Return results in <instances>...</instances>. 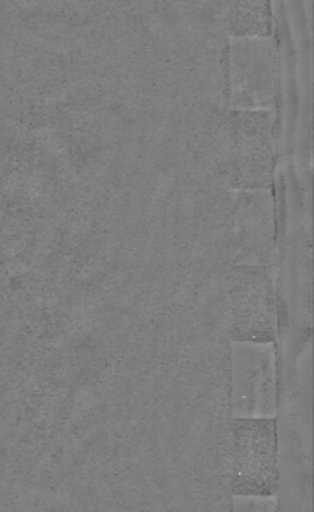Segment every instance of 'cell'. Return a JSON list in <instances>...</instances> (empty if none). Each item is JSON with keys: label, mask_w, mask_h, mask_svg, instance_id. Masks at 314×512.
Segmentation results:
<instances>
[{"label": "cell", "mask_w": 314, "mask_h": 512, "mask_svg": "<svg viewBox=\"0 0 314 512\" xmlns=\"http://www.w3.org/2000/svg\"><path fill=\"white\" fill-rule=\"evenodd\" d=\"M233 491L241 494L274 493L275 419H233Z\"/></svg>", "instance_id": "6da1fadb"}]
</instances>
